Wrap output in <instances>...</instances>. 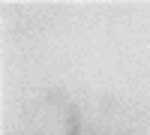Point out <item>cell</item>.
<instances>
[{
    "label": "cell",
    "instance_id": "1",
    "mask_svg": "<svg viewBox=\"0 0 150 135\" xmlns=\"http://www.w3.org/2000/svg\"><path fill=\"white\" fill-rule=\"evenodd\" d=\"M69 135H78V120H75V114H69Z\"/></svg>",
    "mask_w": 150,
    "mask_h": 135
}]
</instances>
